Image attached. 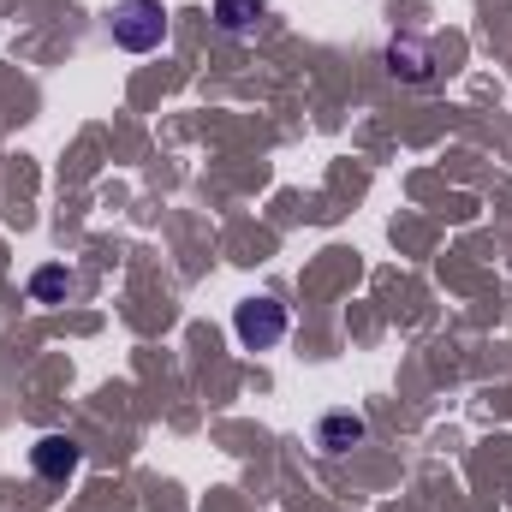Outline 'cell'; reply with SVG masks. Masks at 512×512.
Masks as SVG:
<instances>
[{
    "instance_id": "6da1fadb",
    "label": "cell",
    "mask_w": 512,
    "mask_h": 512,
    "mask_svg": "<svg viewBox=\"0 0 512 512\" xmlns=\"http://www.w3.org/2000/svg\"><path fill=\"white\" fill-rule=\"evenodd\" d=\"M108 30H114V48H126V54H155V48L167 42V6H161V0H114Z\"/></svg>"
},
{
    "instance_id": "7a4b0ae2",
    "label": "cell",
    "mask_w": 512,
    "mask_h": 512,
    "mask_svg": "<svg viewBox=\"0 0 512 512\" xmlns=\"http://www.w3.org/2000/svg\"><path fill=\"white\" fill-rule=\"evenodd\" d=\"M233 334H239L245 352L280 346V340H286V304H280V298H245V304L233 310Z\"/></svg>"
},
{
    "instance_id": "3957f363",
    "label": "cell",
    "mask_w": 512,
    "mask_h": 512,
    "mask_svg": "<svg viewBox=\"0 0 512 512\" xmlns=\"http://www.w3.org/2000/svg\"><path fill=\"white\" fill-rule=\"evenodd\" d=\"M78 459H84V447H78L72 435H42V441L30 447V471H36L42 483H72Z\"/></svg>"
},
{
    "instance_id": "277c9868",
    "label": "cell",
    "mask_w": 512,
    "mask_h": 512,
    "mask_svg": "<svg viewBox=\"0 0 512 512\" xmlns=\"http://www.w3.org/2000/svg\"><path fill=\"white\" fill-rule=\"evenodd\" d=\"M364 435H370V423H364L358 411H328L322 429H316V447H322V453H346V447H358Z\"/></svg>"
},
{
    "instance_id": "5b68a950",
    "label": "cell",
    "mask_w": 512,
    "mask_h": 512,
    "mask_svg": "<svg viewBox=\"0 0 512 512\" xmlns=\"http://www.w3.org/2000/svg\"><path fill=\"white\" fill-rule=\"evenodd\" d=\"M387 72L405 84H429V48L423 42H393L387 48Z\"/></svg>"
},
{
    "instance_id": "8992f818",
    "label": "cell",
    "mask_w": 512,
    "mask_h": 512,
    "mask_svg": "<svg viewBox=\"0 0 512 512\" xmlns=\"http://www.w3.org/2000/svg\"><path fill=\"white\" fill-rule=\"evenodd\" d=\"M215 18H221V30L245 36L256 18H262V0H215Z\"/></svg>"
},
{
    "instance_id": "52a82bcc",
    "label": "cell",
    "mask_w": 512,
    "mask_h": 512,
    "mask_svg": "<svg viewBox=\"0 0 512 512\" xmlns=\"http://www.w3.org/2000/svg\"><path fill=\"white\" fill-rule=\"evenodd\" d=\"M66 292H72V274H66V268L48 262V268L30 274V298H36V304H54V298H66Z\"/></svg>"
}]
</instances>
